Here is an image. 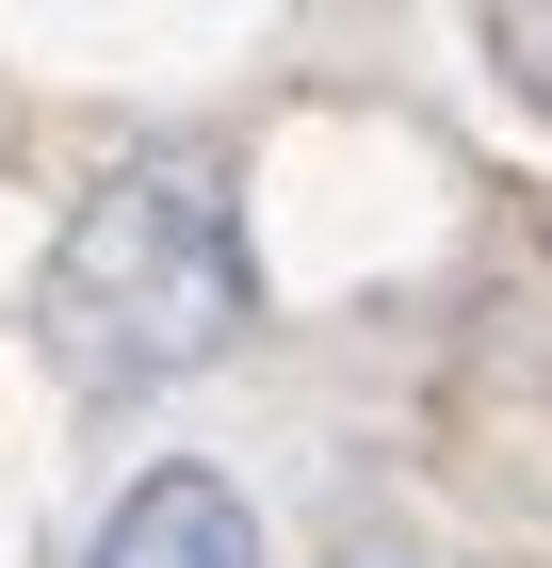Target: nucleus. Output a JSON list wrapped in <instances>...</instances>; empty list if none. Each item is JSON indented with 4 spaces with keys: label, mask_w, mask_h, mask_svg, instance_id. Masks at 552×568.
Listing matches in <instances>:
<instances>
[{
    "label": "nucleus",
    "mask_w": 552,
    "mask_h": 568,
    "mask_svg": "<svg viewBox=\"0 0 552 568\" xmlns=\"http://www.w3.org/2000/svg\"><path fill=\"white\" fill-rule=\"evenodd\" d=\"M488 17V65H504V98L552 131V0H471Z\"/></svg>",
    "instance_id": "nucleus-3"
},
{
    "label": "nucleus",
    "mask_w": 552,
    "mask_h": 568,
    "mask_svg": "<svg viewBox=\"0 0 552 568\" xmlns=\"http://www.w3.org/2000/svg\"><path fill=\"white\" fill-rule=\"evenodd\" d=\"M82 568H260V520H244V487L212 455H147L114 487V520H98Z\"/></svg>",
    "instance_id": "nucleus-2"
},
{
    "label": "nucleus",
    "mask_w": 552,
    "mask_h": 568,
    "mask_svg": "<svg viewBox=\"0 0 552 568\" xmlns=\"http://www.w3.org/2000/svg\"><path fill=\"white\" fill-rule=\"evenodd\" d=\"M244 325H260V261H244V212H228V179L195 146L114 163L33 276V342L66 390H179Z\"/></svg>",
    "instance_id": "nucleus-1"
}]
</instances>
